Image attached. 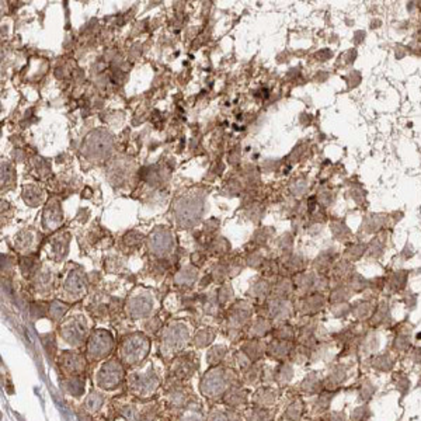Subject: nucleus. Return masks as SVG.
Here are the masks:
<instances>
[{
  "label": "nucleus",
  "instance_id": "obj_1",
  "mask_svg": "<svg viewBox=\"0 0 421 421\" xmlns=\"http://www.w3.org/2000/svg\"><path fill=\"white\" fill-rule=\"evenodd\" d=\"M350 378V365L344 361H336L327 366V374L324 375V389L341 392Z\"/></svg>",
  "mask_w": 421,
  "mask_h": 421
},
{
  "label": "nucleus",
  "instance_id": "obj_2",
  "mask_svg": "<svg viewBox=\"0 0 421 421\" xmlns=\"http://www.w3.org/2000/svg\"><path fill=\"white\" fill-rule=\"evenodd\" d=\"M202 212V202L200 198H182L181 201L177 204L176 208V215L179 218V222L191 226L194 225Z\"/></svg>",
  "mask_w": 421,
  "mask_h": 421
},
{
  "label": "nucleus",
  "instance_id": "obj_3",
  "mask_svg": "<svg viewBox=\"0 0 421 421\" xmlns=\"http://www.w3.org/2000/svg\"><path fill=\"white\" fill-rule=\"evenodd\" d=\"M382 339L379 331L375 329H364L361 330L360 342H358V357L360 360H368L372 355L381 351Z\"/></svg>",
  "mask_w": 421,
  "mask_h": 421
},
{
  "label": "nucleus",
  "instance_id": "obj_4",
  "mask_svg": "<svg viewBox=\"0 0 421 421\" xmlns=\"http://www.w3.org/2000/svg\"><path fill=\"white\" fill-rule=\"evenodd\" d=\"M111 138L105 132H93L86 142V155L90 158H102L111 148Z\"/></svg>",
  "mask_w": 421,
  "mask_h": 421
},
{
  "label": "nucleus",
  "instance_id": "obj_5",
  "mask_svg": "<svg viewBox=\"0 0 421 421\" xmlns=\"http://www.w3.org/2000/svg\"><path fill=\"white\" fill-rule=\"evenodd\" d=\"M368 366L376 374H392L396 369V357L390 350L379 351L366 360Z\"/></svg>",
  "mask_w": 421,
  "mask_h": 421
},
{
  "label": "nucleus",
  "instance_id": "obj_6",
  "mask_svg": "<svg viewBox=\"0 0 421 421\" xmlns=\"http://www.w3.org/2000/svg\"><path fill=\"white\" fill-rule=\"evenodd\" d=\"M392 323H393V319H392V307L389 305V302H387V301L379 302L375 306V310H374L371 319L368 320L369 329L378 330L379 327H390Z\"/></svg>",
  "mask_w": 421,
  "mask_h": 421
},
{
  "label": "nucleus",
  "instance_id": "obj_7",
  "mask_svg": "<svg viewBox=\"0 0 421 421\" xmlns=\"http://www.w3.org/2000/svg\"><path fill=\"white\" fill-rule=\"evenodd\" d=\"M413 340H411V331L410 329H401L399 327L395 330V336L390 341L389 350L395 355H406L409 353L410 348L413 347Z\"/></svg>",
  "mask_w": 421,
  "mask_h": 421
},
{
  "label": "nucleus",
  "instance_id": "obj_8",
  "mask_svg": "<svg viewBox=\"0 0 421 421\" xmlns=\"http://www.w3.org/2000/svg\"><path fill=\"white\" fill-rule=\"evenodd\" d=\"M301 392L309 396H316L324 390V376L319 371H310L299 385Z\"/></svg>",
  "mask_w": 421,
  "mask_h": 421
},
{
  "label": "nucleus",
  "instance_id": "obj_9",
  "mask_svg": "<svg viewBox=\"0 0 421 421\" xmlns=\"http://www.w3.org/2000/svg\"><path fill=\"white\" fill-rule=\"evenodd\" d=\"M149 247L155 254H166L171 247V236L167 230H156L149 238Z\"/></svg>",
  "mask_w": 421,
  "mask_h": 421
},
{
  "label": "nucleus",
  "instance_id": "obj_10",
  "mask_svg": "<svg viewBox=\"0 0 421 421\" xmlns=\"http://www.w3.org/2000/svg\"><path fill=\"white\" fill-rule=\"evenodd\" d=\"M340 392H336V390H327L324 389L323 392H320L319 395H316L315 399H313V403H312V409L316 414L319 416H323L326 413L330 411L331 403L333 400L336 399V396L339 395Z\"/></svg>",
  "mask_w": 421,
  "mask_h": 421
},
{
  "label": "nucleus",
  "instance_id": "obj_11",
  "mask_svg": "<svg viewBox=\"0 0 421 421\" xmlns=\"http://www.w3.org/2000/svg\"><path fill=\"white\" fill-rule=\"evenodd\" d=\"M374 310H375V305L368 299L355 301L354 303H351V316L355 319L357 323L368 321L371 319Z\"/></svg>",
  "mask_w": 421,
  "mask_h": 421
},
{
  "label": "nucleus",
  "instance_id": "obj_12",
  "mask_svg": "<svg viewBox=\"0 0 421 421\" xmlns=\"http://www.w3.org/2000/svg\"><path fill=\"white\" fill-rule=\"evenodd\" d=\"M378 385L371 378H364L357 385V400L360 403H371L378 393Z\"/></svg>",
  "mask_w": 421,
  "mask_h": 421
},
{
  "label": "nucleus",
  "instance_id": "obj_13",
  "mask_svg": "<svg viewBox=\"0 0 421 421\" xmlns=\"http://www.w3.org/2000/svg\"><path fill=\"white\" fill-rule=\"evenodd\" d=\"M294 344L289 341H281V340H274L270 347H268V354L275 358L277 361H285L291 357L292 350H294Z\"/></svg>",
  "mask_w": 421,
  "mask_h": 421
},
{
  "label": "nucleus",
  "instance_id": "obj_14",
  "mask_svg": "<svg viewBox=\"0 0 421 421\" xmlns=\"http://www.w3.org/2000/svg\"><path fill=\"white\" fill-rule=\"evenodd\" d=\"M392 383L401 399L406 398L411 390V381H410L409 375L403 371L392 372Z\"/></svg>",
  "mask_w": 421,
  "mask_h": 421
},
{
  "label": "nucleus",
  "instance_id": "obj_15",
  "mask_svg": "<svg viewBox=\"0 0 421 421\" xmlns=\"http://www.w3.org/2000/svg\"><path fill=\"white\" fill-rule=\"evenodd\" d=\"M327 303V299L324 298V295H321L320 292L312 294L306 298V301L303 302V309L306 315H316L319 313L321 309H324Z\"/></svg>",
  "mask_w": 421,
  "mask_h": 421
},
{
  "label": "nucleus",
  "instance_id": "obj_16",
  "mask_svg": "<svg viewBox=\"0 0 421 421\" xmlns=\"http://www.w3.org/2000/svg\"><path fill=\"white\" fill-rule=\"evenodd\" d=\"M407 280H409L407 271H396L386 280V289H389L393 294L401 292L407 285Z\"/></svg>",
  "mask_w": 421,
  "mask_h": 421
},
{
  "label": "nucleus",
  "instance_id": "obj_17",
  "mask_svg": "<svg viewBox=\"0 0 421 421\" xmlns=\"http://www.w3.org/2000/svg\"><path fill=\"white\" fill-rule=\"evenodd\" d=\"M351 296H353V292L350 291L347 284H340L331 288L327 301L330 305H337V303H342V302H348Z\"/></svg>",
  "mask_w": 421,
  "mask_h": 421
},
{
  "label": "nucleus",
  "instance_id": "obj_18",
  "mask_svg": "<svg viewBox=\"0 0 421 421\" xmlns=\"http://www.w3.org/2000/svg\"><path fill=\"white\" fill-rule=\"evenodd\" d=\"M294 374H295V369H294L292 364L282 362V364L278 365L274 371V381H277L281 385L289 383L294 379Z\"/></svg>",
  "mask_w": 421,
  "mask_h": 421
},
{
  "label": "nucleus",
  "instance_id": "obj_19",
  "mask_svg": "<svg viewBox=\"0 0 421 421\" xmlns=\"http://www.w3.org/2000/svg\"><path fill=\"white\" fill-rule=\"evenodd\" d=\"M372 416L374 413L369 403H360L348 413V421H369Z\"/></svg>",
  "mask_w": 421,
  "mask_h": 421
},
{
  "label": "nucleus",
  "instance_id": "obj_20",
  "mask_svg": "<svg viewBox=\"0 0 421 421\" xmlns=\"http://www.w3.org/2000/svg\"><path fill=\"white\" fill-rule=\"evenodd\" d=\"M305 413V404L302 400H294L291 401L284 411V417L288 421H301Z\"/></svg>",
  "mask_w": 421,
  "mask_h": 421
},
{
  "label": "nucleus",
  "instance_id": "obj_21",
  "mask_svg": "<svg viewBox=\"0 0 421 421\" xmlns=\"http://www.w3.org/2000/svg\"><path fill=\"white\" fill-rule=\"evenodd\" d=\"M347 286L350 288V291L353 292V295L355 294H362L368 288H369V280H366L364 275L361 274L354 273L348 281H347Z\"/></svg>",
  "mask_w": 421,
  "mask_h": 421
},
{
  "label": "nucleus",
  "instance_id": "obj_22",
  "mask_svg": "<svg viewBox=\"0 0 421 421\" xmlns=\"http://www.w3.org/2000/svg\"><path fill=\"white\" fill-rule=\"evenodd\" d=\"M44 218H45V223L46 226L49 228H54V226H58L62 221V215H60V211H59V206H58L57 202H49L48 206L45 209V214H44Z\"/></svg>",
  "mask_w": 421,
  "mask_h": 421
},
{
  "label": "nucleus",
  "instance_id": "obj_23",
  "mask_svg": "<svg viewBox=\"0 0 421 421\" xmlns=\"http://www.w3.org/2000/svg\"><path fill=\"white\" fill-rule=\"evenodd\" d=\"M330 312L334 319L347 320L351 316V303L342 302V303H337V305H331Z\"/></svg>",
  "mask_w": 421,
  "mask_h": 421
},
{
  "label": "nucleus",
  "instance_id": "obj_24",
  "mask_svg": "<svg viewBox=\"0 0 421 421\" xmlns=\"http://www.w3.org/2000/svg\"><path fill=\"white\" fill-rule=\"evenodd\" d=\"M274 336H275V340L292 342L294 341V339H295L296 333H295V329H294L291 324H282V326H280V327L275 330Z\"/></svg>",
  "mask_w": 421,
  "mask_h": 421
},
{
  "label": "nucleus",
  "instance_id": "obj_25",
  "mask_svg": "<svg viewBox=\"0 0 421 421\" xmlns=\"http://www.w3.org/2000/svg\"><path fill=\"white\" fill-rule=\"evenodd\" d=\"M354 274L353 271V265L351 262L348 261H340L339 264H336L334 267V275L340 280H345L348 281V278Z\"/></svg>",
  "mask_w": 421,
  "mask_h": 421
},
{
  "label": "nucleus",
  "instance_id": "obj_26",
  "mask_svg": "<svg viewBox=\"0 0 421 421\" xmlns=\"http://www.w3.org/2000/svg\"><path fill=\"white\" fill-rule=\"evenodd\" d=\"M406 357L414 366H421V345H413Z\"/></svg>",
  "mask_w": 421,
  "mask_h": 421
},
{
  "label": "nucleus",
  "instance_id": "obj_27",
  "mask_svg": "<svg viewBox=\"0 0 421 421\" xmlns=\"http://www.w3.org/2000/svg\"><path fill=\"white\" fill-rule=\"evenodd\" d=\"M323 416L326 421H348V414L344 410H330Z\"/></svg>",
  "mask_w": 421,
  "mask_h": 421
},
{
  "label": "nucleus",
  "instance_id": "obj_28",
  "mask_svg": "<svg viewBox=\"0 0 421 421\" xmlns=\"http://www.w3.org/2000/svg\"><path fill=\"white\" fill-rule=\"evenodd\" d=\"M386 288V280L385 278H372L369 280V288L368 289H372L374 292H379V291H383Z\"/></svg>",
  "mask_w": 421,
  "mask_h": 421
},
{
  "label": "nucleus",
  "instance_id": "obj_29",
  "mask_svg": "<svg viewBox=\"0 0 421 421\" xmlns=\"http://www.w3.org/2000/svg\"><path fill=\"white\" fill-rule=\"evenodd\" d=\"M365 253V246H353L351 249L347 250V256L348 259L354 261V260H358L360 257H362V254Z\"/></svg>",
  "mask_w": 421,
  "mask_h": 421
},
{
  "label": "nucleus",
  "instance_id": "obj_30",
  "mask_svg": "<svg viewBox=\"0 0 421 421\" xmlns=\"http://www.w3.org/2000/svg\"><path fill=\"white\" fill-rule=\"evenodd\" d=\"M382 251H383V247L381 246V243L379 241H374L372 244H371V249H369V254L371 256H374V257H376V256H381L382 254Z\"/></svg>",
  "mask_w": 421,
  "mask_h": 421
},
{
  "label": "nucleus",
  "instance_id": "obj_31",
  "mask_svg": "<svg viewBox=\"0 0 421 421\" xmlns=\"http://www.w3.org/2000/svg\"><path fill=\"white\" fill-rule=\"evenodd\" d=\"M404 302H406V307L409 310H414L416 306H417V298H416V295H407L404 298Z\"/></svg>",
  "mask_w": 421,
  "mask_h": 421
},
{
  "label": "nucleus",
  "instance_id": "obj_32",
  "mask_svg": "<svg viewBox=\"0 0 421 421\" xmlns=\"http://www.w3.org/2000/svg\"><path fill=\"white\" fill-rule=\"evenodd\" d=\"M416 340H417V341H421V331L416 333Z\"/></svg>",
  "mask_w": 421,
  "mask_h": 421
},
{
  "label": "nucleus",
  "instance_id": "obj_33",
  "mask_svg": "<svg viewBox=\"0 0 421 421\" xmlns=\"http://www.w3.org/2000/svg\"><path fill=\"white\" fill-rule=\"evenodd\" d=\"M416 387L421 389V374H420V376H419V381H417V385H416Z\"/></svg>",
  "mask_w": 421,
  "mask_h": 421
}]
</instances>
